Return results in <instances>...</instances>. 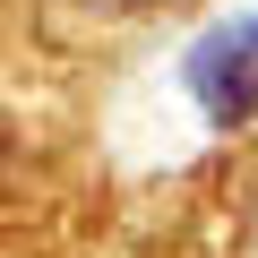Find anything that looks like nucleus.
<instances>
[{
    "mask_svg": "<svg viewBox=\"0 0 258 258\" xmlns=\"http://www.w3.org/2000/svg\"><path fill=\"white\" fill-rule=\"evenodd\" d=\"M189 95L215 129H249L258 120V9L249 18H224L215 35H198L189 52Z\"/></svg>",
    "mask_w": 258,
    "mask_h": 258,
    "instance_id": "nucleus-1",
    "label": "nucleus"
},
{
    "mask_svg": "<svg viewBox=\"0 0 258 258\" xmlns=\"http://www.w3.org/2000/svg\"><path fill=\"white\" fill-rule=\"evenodd\" d=\"M69 18H86V26H129V18H155V9H172V0H60Z\"/></svg>",
    "mask_w": 258,
    "mask_h": 258,
    "instance_id": "nucleus-2",
    "label": "nucleus"
}]
</instances>
